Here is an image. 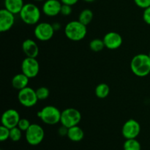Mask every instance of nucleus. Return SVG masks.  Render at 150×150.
<instances>
[{
	"instance_id": "obj_3",
	"label": "nucleus",
	"mask_w": 150,
	"mask_h": 150,
	"mask_svg": "<svg viewBox=\"0 0 150 150\" xmlns=\"http://www.w3.org/2000/svg\"><path fill=\"white\" fill-rule=\"evenodd\" d=\"M21 19L28 25L38 24L40 19L41 12L39 7L33 3L24 4L21 11L19 13Z\"/></svg>"
},
{
	"instance_id": "obj_7",
	"label": "nucleus",
	"mask_w": 150,
	"mask_h": 150,
	"mask_svg": "<svg viewBox=\"0 0 150 150\" xmlns=\"http://www.w3.org/2000/svg\"><path fill=\"white\" fill-rule=\"evenodd\" d=\"M18 100L21 105L26 108H32L35 106L39 100L36 94V90L26 86V88L19 90L18 93Z\"/></svg>"
},
{
	"instance_id": "obj_5",
	"label": "nucleus",
	"mask_w": 150,
	"mask_h": 150,
	"mask_svg": "<svg viewBox=\"0 0 150 150\" xmlns=\"http://www.w3.org/2000/svg\"><path fill=\"white\" fill-rule=\"evenodd\" d=\"M81 120V114L76 108H68L62 111L60 122L62 125L67 128L78 125Z\"/></svg>"
},
{
	"instance_id": "obj_23",
	"label": "nucleus",
	"mask_w": 150,
	"mask_h": 150,
	"mask_svg": "<svg viewBox=\"0 0 150 150\" xmlns=\"http://www.w3.org/2000/svg\"><path fill=\"white\" fill-rule=\"evenodd\" d=\"M36 94L39 100H44L49 97V89L45 86H40L36 89Z\"/></svg>"
},
{
	"instance_id": "obj_11",
	"label": "nucleus",
	"mask_w": 150,
	"mask_h": 150,
	"mask_svg": "<svg viewBox=\"0 0 150 150\" xmlns=\"http://www.w3.org/2000/svg\"><path fill=\"white\" fill-rule=\"evenodd\" d=\"M20 120L21 117L19 113L13 108L6 110L1 117V125L8 127L9 129L17 127Z\"/></svg>"
},
{
	"instance_id": "obj_27",
	"label": "nucleus",
	"mask_w": 150,
	"mask_h": 150,
	"mask_svg": "<svg viewBox=\"0 0 150 150\" xmlns=\"http://www.w3.org/2000/svg\"><path fill=\"white\" fill-rule=\"evenodd\" d=\"M72 13V6L68 5V4H62L61 7V11L60 14L64 16H68Z\"/></svg>"
},
{
	"instance_id": "obj_19",
	"label": "nucleus",
	"mask_w": 150,
	"mask_h": 150,
	"mask_svg": "<svg viewBox=\"0 0 150 150\" xmlns=\"http://www.w3.org/2000/svg\"><path fill=\"white\" fill-rule=\"evenodd\" d=\"M110 93V87L107 83H101L95 88V95L100 99L107 98Z\"/></svg>"
},
{
	"instance_id": "obj_28",
	"label": "nucleus",
	"mask_w": 150,
	"mask_h": 150,
	"mask_svg": "<svg viewBox=\"0 0 150 150\" xmlns=\"http://www.w3.org/2000/svg\"><path fill=\"white\" fill-rule=\"evenodd\" d=\"M134 2L138 7L144 10L150 6V0H134Z\"/></svg>"
},
{
	"instance_id": "obj_30",
	"label": "nucleus",
	"mask_w": 150,
	"mask_h": 150,
	"mask_svg": "<svg viewBox=\"0 0 150 150\" xmlns=\"http://www.w3.org/2000/svg\"><path fill=\"white\" fill-rule=\"evenodd\" d=\"M67 132H68V128L66 127H64V126H63V125H62L58 130V133L61 136H67Z\"/></svg>"
},
{
	"instance_id": "obj_25",
	"label": "nucleus",
	"mask_w": 150,
	"mask_h": 150,
	"mask_svg": "<svg viewBox=\"0 0 150 150\" xmlns=\"http://www.w3.org/2000/svg\"><path fill=\"white\" fill-rule=\"evenodd\" d=\"M10 129L1 125L0 126V141L5 142L7 139H10Z\"/></svg>"
},
{
	"instance_id": "obj_34",
	"label": "nucleus",
	"mask_w": 150,
	"mask_h": 150,
	"mask_svg": "<svg viewBox=\"0 0 150 150\" xmlns=\"http://www.w3.org/2000/svg\"><path fill=\"white\" fill-rule=\"evenodd\" d=\"M35 1H45V0H34Z\"/></svg>"
},
{
	"instance_id": "obj_26",
	"label": "nucleus",
	"mask_w": 150,
	"mask_h": 150,
	"mask_svg": "<svg viewBox=\"0 0 150 150\" xmlns=\"http://www.w3.org/2000/svg\"><path fill=\"white\" fill-rule=\"evenodd\" d=\"M30 125H31L30 121H29V120H27V119L23 118V119H21L18 124L17 127H18L20 130H21L22 131L26 132V130H28V128L30 127Z\"/></svg>"
},
{
	"instance_id": "obj_1",
	"label": "nucleus",
	"mask_w": 150,
	"mask_h": 150,
	"mask_svg": "<svg viewBox=\"0 0 150 150\" xmlns=\"http://www.w3.org/2000/svg\"><path fill=\"white\" fill-rule=\"evenodd\" d=\"M130 69L138 77H146L150 73V57L149 54H139L133 57Z\"/></svg>"
},
{
	"instance_id": "obj_16",
	"label": "nucleus",
	"mask_w": 150,
	"mask_h": 150,
	"mask_svg": "<svg viewBox=\"0 0 150 150\" xmlns=\"http://www.w3.org/2000/svg\"><path fill=\"white\" fill-rule=\"evenodd\" d=\"M29 79H30L29 77H27L25 74H23V73L16 74L12 79V86H13V87L14 89L19 91L21 89H23L24 88H26V86H28Z\"/></svg>"
},
{
	"instance_id": "obj_15",
	"label": "nucleus",
	"mask_w": 150,
	"mask_h": 150,
	"mask_svg": "<svg viewBox=\"0 0 150 150\" xmlns=\"http://www.w3.org/2000/svg\"><path fill=\"white\" fill-rule=\"evenodd\" d=\"M22 51L26 57L36 58L39 54V47L35 40L26 39L22 43Z\"/></svg>"
},
{
	"instance_id": "obj_12",
	"label": "nucleus",
	"mask_w": 150,
	"mask_h": 150,
	"mask_svg": "<svg viewBox=\"0 0 150 150\" xmlns=\"http://www.w3.org/2000/svg\"><path fill=\"white\" fill-rule=\"evenodd\" d=\"M15 23V14L7 9L0 10V32H5L11 29Z\"/></svg>"
},
{
	"instance_id": "obj_24",
	"label": "nucleus",
	"mask_w": 150,
	"mask_h": 150,
	"mask_svg": "<svg viewBox=\"0 0 150 150\" xmlns=\"http://www.w3.org/2000/svg\"><path fill=\"white\" fill-rule=\"evenodd\" d=\"M22 130H20L18 127H15L10 129V139L14 142H17L21 140L22 137Z\"/></svg>"
},
{
	"instance_id": "obj_10",
	"label": "nucleus",
	"mask_w": 150,
	"mask_h": 150,
	"mask_svg": "<svg viewBox=\"0 0 150 150\" xmlns=\"http://www.w3.org/2000/svg\"><path fill=\"white\" fill-rule=\"evenodd\" d=\"M141 125L138 121L130 119L126 121L122 128V134L126 139H136L140 134Z\"/></svg>"
},
{
	"instance_id": "obj_32",
	"label": "nucleus",
	"mask_w": 150,
	"mask_h": 150,
	"mask_svg": "<svg viewBox=\"0 0 150 150\" xmlns=\"http://www.w3.org/2000/svg\"><path fill=\"white\" fill-rule=\"evenodd\" d=\"M52 25H53V27H54V30L55 31L58 30V29H59L60 28H61V25H60L59 23H53Z\"/></svg>"
},
{
	"instance_id": "obj_33",
	"label": "nucleus",
	"mask_w": 150,
	"mask_h": 150,
	"mask_svg": "<svg viewBox=\"0 0 150 150\" xmlns=\"http://www.w3.org/2000/svg\"><path fill=\"white\" fill-rule=\"evenodd\" d=\"M84 1H86V2H92V1H95V0H83Z\"/></svg>"
},
{
	"instance_id": "obj_35",
	"label": "nucleus",
	"mask_w": 150,
	"mask_h": 150,
	"mask_svg": "<svg viewBox=\"0 0 150 150\" xmlns=\"http://www.w3.org/2000/svg\"><path fill=\"white\" fill-rule=\"evenodd\" d=\"M149 57H150V51H149Z\"/></svg>"
},
{
	"instance_id": "obj_14",
	"label": "nucleus",
	"mask_w": 150,
	"mask_h": 150,
	"mask_svg": "<svg viewBox=\"0 0 150 150\" xmlns=\"http://www.w3.org/2000/svg\"><path fill=\"white\" fill-rule=\"evenodd\" d=\"M62 3L59 0H45L42 7V13L48 17H54L60 14Z\"/></svg>"
},
{
	"instance_id": "obj_2",
	"label": "nucleus",
	"mask_w": 150,
	"mask_h": 150,
	"mask_svg": "<svg viewBox=\"0 0 150 150\" xmlns=\"http://www.w3.org/2000/svg\"><path fill=\"white\" fill-rule=\"evenodd\" d=\"M87 29L86 25L78 21H72L67 23L64 28V34L69 40L75 42L81 41L86 37Z\"/></svg>"
},
{
	"instance_id": "obj_6",
	"label": "nucleus",
	"mask_w": 150,
	"mask_h": 150,
	"mask_svg": "<svg viewBox=\"0 0 150 150\" xmlns=\"http://www.w3.org/2000/svg\"><path fill=\"white\" fill-rule=\"evenodd\" d=\"M44 136L43 128L38 124H31L30 127L25 132L26 142L32 146L39 145L43 141Z\"/></svg>"
},
{
	"instance_id": "obj_17",
	"label": "nucleus",
	"mask_w": 150,
	"mask_h": 150,
	"mask_svg": "<svg viewBox=\"0 0 150 150\" xmlns=\"http://www.w3.org/2000/svg\"><path fill=\"white\" fill-rule=\"evenodd\" d=\"M23 5V0H4V8L15 15L20 13Z\"/></svg>"
},
{
	"instance_id": "obj_20",
	"label": "nucleus",
	"mask_w": 150,
	"mask_h": 150,
	"mask_svg": "<svg viewBox=\"0 0 150 150\" xmlns=\"http://www.w3.org/2000/svg\"><path fill=\"white\" fill-rule=\"evenodd\" d=\"M93 17V12L92 10H89V9H84V10L81 12L79 17V21L81 22L83 24L87 26L88 24H89L92 22Z\"/></svg>"
},
{
	"instance_id": "obj_9",
	"label": "nucleus",
	"mask_w": 150,
	"mask_h": 150,
	"mask_svg": "<svg viewBox=\"0 0 150 150\" xmlns=\"http://www.w3.org/2000/svg\"><path fill=\"white\" fill-rule=\"evenodd\" d=\"M21 71L29 79L36 77L40 71V64L36 58L26 57L22 61Z\"/></svg>"
},
{
	"instance_id": "obj_31",
	"label": "nucleus",
	"mask_w": 150,
	"mask_h": 150,
	"mask_svg": "<svg viewBox=\"0 0 150 150\" xmlns=\"http://www.w3.org/2000/svg\"><path fill=\"white\" fill-rule=\"evenodd\" d=\"M60 1L64 4H68V5L73 6L76 4L79 0H60Z\"/></svg>"
},
{
	"instance_id": "obj_18",
	"label": "nucleus",
	"mask_w": 150,
	"mask_h": 150,
	"mask_svg": "<svg viewBox=\"0 0 150 150\" xmlns=\"http://www.w3.org/2000/svg\"><path fill=\"white\" fill-rule=\"evenodd\" d=\"M67 138L73 142H79L83 140L84 137V133L81 127L79 126H73L68 128L67 132Z\"/></svg>"
},
{
	"instance_id": "obj_21",
	"label": "nucleus",
	"mask_w": 150,
	"mask_h": 150,
	"mask_svg": "<svg viewBox=\"0 0 150 150\" xmlns=\"http://www.w3.org/2000/svg\"><path fill=\"white\" fill-rule=\"evenodd\" d=\"M124 150H142L141 144L136 139H126L123 144Z\"/></svg>"
},
{
	"instance_id": "obj_22",
	"label": "nucleus",
	"mask_w": 150,
	"mask_h": 150,
	"mask_svg": "<svg viewBox=\"0 0 150 150\" xmlns=\"http://www.w3.org/2000/svg\"><path fill=\"white\" fill-rule=\"evenodd\" d=\"M105 44H104L103 40L96 38L94 39L89 42V48L94 52H99L101 51L105 48Z\"/></svg>"
},
{
	"instance_id": "obj_13",
	"label": "nucleus",
	"mask_w": 150,
	"mask_h": 150,
	"mask_svg": "<svg viewBox=\"0 0 150 150\" xmlns=\"http://www.w3.org/2000/svg\"><path fill=\"white\" fill-rule=\"evenodd\" d=\"M103 42L105 48L110 50H115L122 45L123 40L120 34L116 32H110L105 34L103 38Z\"/></svg>"
},
{
	"instance_id": "obj_29",
	"label": "nucleus",
	"mask_w": 150,
	"mask_h": 150,
	"mask_svg": "<svg viewBox=\"0 0 150 150\" xmlns=\"http://www.w3.org/2000/svg\"><path fill=\"white\" fill-rule=\"evenodd\" d=\"M143 20L146 24L150 25V6L144 10Z\"/></svg>"
},
{
	"instance_id": "obj_4",
	"label": "nucleus",
	"mask_w": 150,
	"mask_h": 150,
	"mask_svg": "<svg viewBox=\"0 0 150 150\" xmlns=\"http://www.w3.org/2000/svg\"><path fill=\"white\" fill-rule=\"evenodd\" d=\"M62 112L57 107L47 105L38 112V117L48 125H54L60 122Z\"/></svg>"
},
{
	"instance_id": "obj_8",
	"label": "nucleus",
	"mask_w": 150,
	"mask_h": 150,
	"mask_svg": "<svg viewBox=\"0 0 150 150\" xmlns=\"http://www.w3.org/2000/svg\"><path fill=\"white\" fill-rule=\"evenodd\" d=\"M54 32L55 30L53 27V25L47 22L38 23L34 30L35 38L42 42L51 40L54 36Z\"/></svg>"
}]
</instances>
